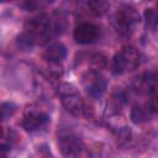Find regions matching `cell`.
<instances>
[{
	"instance_id": "obj_3",
	"label": "cell",
	"mask_w": 158,
	"mask_h": 158,
	"mask_svg": "<svg viewBox=\"0 0 158 158\" xmlns=\"http://www.w3.org/2000/svg\"><path fill=\"white\" fill-rule=\"evenodd\" d=\"M139 63V52L132 46H125L115 54L111 69L115 75H122L127 72H132L136 68H138Z\"/></svg>"
},
{
	"instance_id": "obj_2",
	"label": "cell",
	"mask_w": 158,
	"mask_h": 158,
	"mask_svg": "<svg viewBox=\"0 0 158 158\" xmlns=\"http://www.w3.org/2000/svg\"><path fill=\"white\" fill-rule=\"evenodd\" d=\"M58 95L64 105V107L73 114L74 116L78 117H83V116H88L89 115V107L86 106L85 101L83 100V98L79 95L78 90L68 83H63L58 86Z\"/></svg>"
},
{
	"instance_id": "obj_1",
	"label": "cell",
	"mask_w": 158,
	"mask_h": 158,
	"mask_svg": "<svg viewBox=\"0 0 158 158\" xmlns=\"http://www.w3.org/2000/svg\"><path fill=\"white\" fill-rule=\"evenodd\" d=\"M57 33V25L47 14H40L30 19L25 25V32L20 41L26 46H41L47 43Z\"/></svg>"
},
{
	"instance_id": "obj_14",
	"label": "cell",
	"mask_w": 158,
	"mask_h": 158,
	"mask_svg": "<svg viewBox=\"0 0 158 158\" xmlns=\"http://www.w3.org/2000/svg\"><path fill=\"white\" fill-rule=\"evenodd\" d=\"M144 16L147 19L148 26H151L152 30L154 31L156 30V25H157V12H156V10H153V9H146Z\"/></svg>"
},
{
	"instance_id": "obj_7",
	"label": "cell",
	"mask_w": 158,
	"mask_h": 158,
	"mask_svg": "<svg viewBox=\"0 0 158 158\" xmlns=\"http://www.w3.org/2000/svg\"><path fill=\"white\" fill-rule=\"evenodd\" d=\"M48 121H49V117L46 112L31 109V110H27L26 114L23 115L21 126L27 132H35L43 128L48 123Z\"/></svg>"
},
{
	"instance_id": "obj_9",
	"label": "cell",
	"mask_w": 158,
	"mask_h": 158,
	"mask_svg": "<svg viewBox=\"0 0 158 158\" xmlns=\"http://www.w3.org/2000/svg\"><path fill=\"white\" fill-rule=\"evenodd\" d=\"M157 111V104H156V99L152 98L149 102L146 104H136L132 110H131V121L136 125L147 122L148 120L152 118V116L156 114Z\"/></svg>"
},
{
	"instance_id": "obj_5",
	"label": "cell",
	"mask_w": 158,
	"mask_h": 158,
	"mask_svg": "<svg viewBox=\"0 0 158 158\" xmlns=\"http://www.w3.org/2000/svg\"><path fill=\"white\" fill-rule=\"evenodd\" d=\"M83 85L86 91V94L94 99H99L104 95L106 91L107 86V80L105 77L96 72V70H90L83 77Z\"/></svg>"
},
{
	"instance_id": "obj_13",
	"label": "cell",
	"mask_w": 158,
	"mask_h": 158,
	"mask_svg": "<svg viewBox=\"0 0 158 158\" xmlns=\"http://www.w3.org/2000/svg\"><path fill=\"white\" fill-rule=\"evenodd\" d=\"M16 111V106L12 102H0V121L11 116Z\"/></svg>"
},
{
	"instance_id": "obj_4",
	"label": "cell",
	"mask_w": 158,
	"mask_h": 158,
	"mask_svg": "<svg viewBox=\"0 0 158 158\" xmlns=\"http://www.w3.org/2000/svg\"><path fill=\"white\" fill-rule=\"evenodd\" d=\"M139 14L130 5H121L115 14V26L120 35L130 37L139 23Z\"/></svg>"
},
{
	"instance_id": "obj_12",
	"label": "cell",
	"mask_w": 158,
	"mask_h": 158,
	"mask_svg": "<svg viewBox=\"0 0 158 158\" xmlns=\"http://www.w3.org/2000/svg\"><path fill=\"white\" fill-rule=\"evenodd\" d=\"M86 6H88L89 11L96 16L105 14L106 10L109 9V4L105 1H89V2H86Z\"/></svg>"
},
{
	"instance_id": "obj_10",
	"label": "cell",
	"mask_w": 158,
	"mask_h": 158,
	"mask_svg": "<svg viewBox=\"0 0 158 158\" xmlns=\"http://www.w3.org/2000/svg\"><path fill=\"white\" fill-rule=\"evenodd\" d=\"M58 147L60 152L67 157H75L81 152L83 143L80 138L70 132L62 135L58 139Z\"/></svg>"
},
{
	"instance_id": "obj_8",
	"label": "cell",
	"mask_w": 158,
	"mask_h": 158,
	"mask_svg": "<svg viewBox=\"0 0 158 158\" xmlns=\"http://www.w3.org/2000/svg\"><path fill=\"white\" fill-rule=\"evenodd\" d=\"M132 89L139 95H154L157 89V77L154 72L143 73L139 77L135 78L132 81Z\"/></svg>"
},
{
	"instance_id": "obj_6",
	"label": "cell",
	"mask_w": 158,
	"mask_h": 158,
	"mask_svg": "<svg viewBox=\"0 0 158 158\" xmlns=\"http://www.w3.org/2000/svg\"><path fill=\"white\" fill-rule=\"evenodd\" d=\"M100 36V28L91 22L79 23L73 31V38L79 44H89L98 41Z\"/></svg>"
},
{
	"instance_id": "obj_11",
	"label": "cell",
	"mask_w": 158,
	"mask_h": 158,
	"mask_svg": "<svg viewBox=\"0 0 158 158\" xmlns=\"http://www.w3.org/2000/svg\"><path fill=\"white\" fill-rule=\"evenodd\" d=\"M65 56H67V49L59 42L49 44V47L43 53V58L49 63H60L65 58Z\"/></svg>"
}]
</instances>
